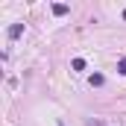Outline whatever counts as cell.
Here are the masks:
<instances>
[{
    "mask_svg": "<svg viewBox=\"0 0 126 126\" xmlns=\"http://www.w3.org/2000/svg\"><path fill=\"white\" fill-rule=\"evenodd\" d=\"M88 82H91V85H103V82H106V76H103V73H94Z\"/></svg>",
    "mask_w": 126,
    "mask_h": 126,
    "instance_id": "7a4b0ae2",
    "label": "cell"
},
{
    "mask_svg": "<svg viewBox=\"0 0 126 126\" xmlns=\"http://www.w3.org/2000/svg\"><path fill=\"white\" fill-rule=\"evenodd\" d=\"M123 18H126V12H123Z\"/></svg>",
    "mask_w": 126,
    "mask_h": 126,
    "instance_id": "8992f818",
    "label": "cell"
},
{
    "mask_svg": "<svg viewBox=\"0 0 126 126\" xmlns=\"http://www.w3.org/2000/svg\"><path fill=\"white\" fill-rule=\"evenodd\" d=\"M117 70H120V73H126V59H120V62H117Z\"/></svg>",
    "mask_w": 126,
    "mask_h": 126,
    "instance_id": "5b68a950",
    "label": "cell"
},
{
    "mask_svg": "<svg viewBox=\"0 0 126 126\" xmlns=\"http://www.w3.org/2000/svg\"><path fill=\"white\" fill-rule=\"evenodd\" d=\"M21 32H24V24H15V27H12V30H9V38H18V35H21Z\"/></svg>",
    "mask_w": 126,
    "mask_h": 126,
    "instance_id": "6da1fadb",
    "label": "cell"
},
{
    "mask_svg": "<svg viewBox=\"0 0 126 126\" xmlns=\"http://www.w3.org/2000/svg\"><path fill=\"white\" fill-rule=\"evenodd\" d=\"M53 12H56V15H67V6H64V3H56Z\"/></svg>",
    "mask_w": 126,
    "mask_h": 126,
    "instance_id": "3957f363",
    "label": "cell"
},
{
    "mask_svg": "<svg viewBox=\"0 0 126 126\" xmlns=\"http://www.w3.org/2000/svg\"><path fill=\"white\" fill-rule=\"evenodd\" d=\"M73 70H85V59H73Z\"/></svg>",
    "mask_w": 126,
    "mask_h": 126,
    "instance_id": "277c9868",
    "label": "cell"
}]
</instances>
